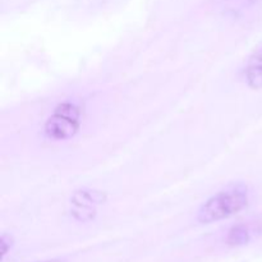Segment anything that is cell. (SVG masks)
I'll return each mask as SVG.
<instances>
[{"label":"cell","instance_id":"obj_6","mask_svg":"<svg viewBox=\"0 0 262 262\" xmlns=\"http://www.w3.org/2000/svg\"><path fill=\"white\" fill-rule=\"evenodd\" d=\"M13 246V239L10 235L3 234L2 238H0V247H2V257L4 258L5 255L8 253V251L12 248Z\"/></svg>","mask_w":262,"mask_h":262},{"label":"cell","instance_id":"obj_3","mask_svg":"<svg viewBox=\"0 0 262 262\" xmlns=\"http://www.w3.org/2000/svg\"><path fill=\"white\" fill-rule=\"evenodd\" d=\"M106 196L100 191H78L72 196V215L77 220L89 222L96 215V206L104 204Z\"/></svg>","mask_w":262,"mask_h":262},{"label":"cell","instance_id":"obj_4","mask_svg":"<svg viewBox=\"0 0 262 262\" xmlns=\"http://www.w3.org/2000/svg\"><path fill=\"white\" fill-rule=\"evenodd\" d=\"M245 77L251 89L262 90V48L251 56L246 67Z\"/></svg>","mask_w":262,"mask_h":262},{"label":"cell","instance_id":"obj_5","mask_svg":"<svg viewBox=\"0 0 262 262\" xmlns=\"http://www.w3.org/2000/svg\"><path fill=\"white\" fill-rule=\"evenodd\" d=\"M251 239V230L247 225H237L228 233L227 242L230 246L246 245Z\"/></svg>","mask_w":262,"mask_h":262},{"label":"cell","instance_id":"obj_7","mask_svg":"<svg viewBox=\"0 0 262 262\" xmlns=\"http://www.w3.org/2000/svg\"><path fill=\"white\" fill-rule=\"evenodd\" d=\"M42 262H66L63 260H49V261H42Z\"/></svg>","mask_w":262,"mask_h":262},{"label":"cell","instance_id":"obj_2","mask_svg":"<svg viewBox=\"0 0 262 262\" xmlns=\"http://www.w3.org/2000/svg\"><path fill=\"white\" fill-rule=\"evenodd\" d=\"M81 125V112L72 102L59 105L46 122L43 132L46 137L54 141H64L73 137Z\"/></svg>","mask_w":262,"mask_h":262},{"label":"cell","instance_id":"obj_1","mask_svg":"<svg viewBox=\"0 0 262 262\" xmlns=\"http://www.w3.org/2000/svg\"><path fill=\"white\" fill-rule=\"evenodd\" d=\"M250 196L245 186L229 187L210 197L199 210L197 220L202 224L220 222L239 214L247 207Z\"/></svg>","mask_w":262,"mask_h":262}]
</instances>
